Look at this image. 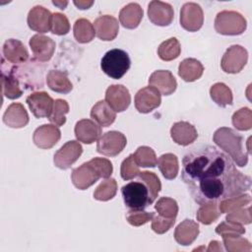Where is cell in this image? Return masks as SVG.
Returning <instances> with one entry per match:
<instances>
[{
    "label": "cell",
    "mask_w": 252,
    "mask_h": 252,
    "mask_svg": "<svg viewBox=\"0 0 252 252\" xmlns=\"http://www.w3.org/2000/svg\"><path fill=\"white\" fill-rule=\"evenodd\" d=\"M235 169L232 159L212 146L192 149L182 159L181 177L199 205L229 198V180Z\"/></svg>",
    "instance_id": "cell-1"
},
{
    "label": "cell",
    "mask_w": 252,
    "mask_h": 252,
    "mask_svg": "<svg viewBox=\"0 0 252 252\" xmlns=\"http://www.w3.org/2000/svg\"><path fill=\"white\" fill-rule=\"evenodd\" d=\"M213 140L223 150L238 166H245L248 162V152L243 148L244 139L233 129L220 127L214 133Z\"/></svg>",
    "instance_id": "cell-2"
},
{
    "label": "cell",
    "mask_w": 252,
    "mask_h": 252,
    "mask_svg": "<svg viewBox=\"0 0 252 252\" xmlns=\"http://www.w3.org/2000/svg\"><path fill=\"white\" fill-rule=\"evenodd\" d=\"M9 69L19 80L23 91L24 88L27 90L43 88V75L45 67L34 58L23 63V65L9 67Z\"/></svg>",
    "instance_id": "cell-3"
},
{
    "label": "cell",
    "mask_w": 252,
    "mask_h": 252,
    "mask_svg": "<svg viewBox=\"0 0 252 252\" xmlns=\"http://www.w3.org/2000/svg\"><path fill=\"white\" fill-rule=\"evenodd\" d=\"M121 194L125 206L130 210H144L154 203L147 184L140 179L122 186Z\"/></svg>",
    "instance_id": "cell-4"
},
{
    "label": "cell",
    "mask_w": 252,
    "mask_h": 252,
    "mask_svg": "<svg viewBox=\"0 0 252 252\" xmlns=\"http://www.w3.org/2000/svg\"><path fill=\"white\" fill-rule=\"evenodd\" d=\"M131 60L128 53L122 49L114 48L108 50L100 61V68L108 77L121 79L129 70Z\"/></svg>",
    "instance_id": "cell-5"
},
{
    "label": "cell",
    "mask_w": 252,
    "mask_h": 252,
    "mask_svg": "<svg viewBox=\"0 0 252 252\" xmlns=\"http://www.w3.org/2000/svg\"><path fill=\"white\" fill-rule=\"evenodd\" d=\"M247 28L246 19L236 11H221L215 19V30L223 35L242 34Z\"/></svg>",
    "instance_id": "cell-6"
},
{
    "label": "cell",
    "mask_w": 252,
    "mask_h": 252,
    "mask_svg": "<svg viewBox=\"0 0 252 252\" xmlns=\"http://www.w3.org/2000/svg\"><path fill=\"white\" fill-rule=\"evenodd\" d=\"M248 60L247 50L238 44L229 46L224 54L222 55L220 61V67L223 72L228 74L239 73Z\"/></svg>",
    "instance_id": "cell-7"
},
{
    "label": "cell",
    "mask_w": 252,
    "mask_h": 252,
    "mask_svg": "<svg viewBox=\"0 0 252 252\" xmlns=\"http://www.w3.org/2000/svg\"><path fill=\"white\" fill-rule=\"evenodd\" d=\"M127 139L124 134L118 131H108L97 140V153L106 157H116L125 148Z\"/></svg>",
    "instance_id": "cell-8"
},
{
    "label": "cell",
    "mask_w": 252,
    "mask_h": 252,
    "mask_svg": "<svg viewBox=\"0 0 252 252\" xmlns=\"http://www.w3.org/2000/svg\"><path fill=\"white\" fill-rule=\"evenodd\" d=\"M204 24V13L201 6L194 2L183 4L180 10V25L188 32L199 31Z\"/></svg>",
    "instance_id": "cell-9"
},
{
    "label": "cell",
    "mask_w": 252,
    "mask_h": 252,
    "mask_svg": "<svg viewBox=\"0 0 252 252\" xmlns=\"http://www.w3.org/2000/svg\"><path fill=\"white\" fill-rule=\"evenodd\" d=\"M101 178L99 172L91 160L83 163L79 167L73 169L71 179L76 188L79 190H86Z\"/></svg>",
    "instance_id": "cell-10"
},
{
    "label": "cell",
    "mask_w": 252,
    "mask_h": 252,
    "mask_svg": "<svg viewBox=\"0 0 252 252\" xmlns=\"http://www.w3.org/2000/svg\"><path fill=\"white\" fill-rule=\"evenodd\" d=\"M82 153L83 148L79 142L69 141L54 154V164L60 169H68L77 161Z\"/></svg>",
    "instance_id": "cell-11"
},
{
    "label": "cell",
    "mask_w": 252,
    "mask_h": 252,
    "mask_svg": "<svg viewBox=\"0 0 252 252\" xmlns=\"http://www.w3.org/2000/svg\"><path fill=\"white\" fill-rule=\"evenodd\" d=\"M134 102L140 113H149L160 105L161 94L156 88L148 86L137 92Z\"/></svg>",
    "instance_id": "cell-12"
},
{
    "label": "cell",
    "mask_w": 252,
    "mask_h": 252,
    "mask_svg": "<svg viewBox=\"0 0 252 252\" xmlns=\"http://www.w3.org/2000/svg\"><path fill=\"white\" fill-rule=\"evenodd\" d=\"M26 102L33 116L36 118H48L52 113L54 100L45 92H34L31 94L27 97Z\"/></svg>",
    "instance_id": "cell-13"
},
{
    "label": "cell",
    "mask_w": 252,
    "mask_h": 252,
    "mask_svg": "<svg viewBox=\"0 0 252 252\" xmlns=\"http://www.w3.org/2000/svg\"><path fill=\"white\" fill-rule=\"evenodd\" d=\"M53 14L43 6L37 5L32 7L28 14V26L31 30L39 33L51 31Z\"/></svg>",
    "instance_id": "cell-14"
},
{
    "label": "cell",
    "mask_w": 252,
    "mask_h": 252,
    "mask_svg": "<svg viewBox=\"0 0 252 252\" xmlns=\"http://www.w3.org/2000/svg\"><path fill=\"white\" fill-rule=\"evenodd\" d=\"M149 20L156 26L167 27L174 18V11L170 4L162 1H151L148 6Z\"/></svg>",
    "instance_id": "cell-15"
},
{
    "label": "cell",
    "mask_w": 252,
    "mask_h": 252,
    "mask_svg": "<svg viewBox=\"0 0 252 252\" xmlns=\"http://www.w3.org/2000/svg\"><path fill=\"white\" fill-rule=\"evenodd\" d=\"M105 101L115 112H122L129 107L131 95L123 85H111L106 89Z\"/></svg>",
    "instance_id": "cell-16"
},
{
    "label": "cell",
    "mask_w": 252,
    "mask_h": 252,
    "mask_svg": "<svg viewBox=\"0 0 252 252\" xmlns=\"http://www.w3.org/2000/svg\"><path fill=\"white\" fill-rule=\"evenodd\" d=\"M33 54V58L39 62H47L51 59L55 51V41L42 34H34L29 42Z\"/></svg>",
    "instance_id": "cell-17"
},
{
    "label": "cell",
    "mask_w": 252,
    "mask_h": 252,
    "mask_svg": "<svg viewBox=\"0 0 252 252\" xmlns=\"http://www.w3.org/2000/svg\"><path fill=\"white\" fill-rule=\"evenodd\" d=\"M61 138L59 128L52 124H43L35 129L32 135V141L36 147L43 150L51 149Z\"/></svg>",
    "instance_id": "cell-18"
},
{
    "label": "cell",
    "mask_w": 252,
    "mask_h": 252,
    "mask_svg": "<svg viewBox=\"0 0 252 252\" xmlns=\"http://www.w3.org/2000/svg\"><path fill=\"white\" fill-rule=\"evenodd\" d=\"M1 81H2V94L9 99L19 98L24 91L21 87L19 80L11 72L8 65L5 64L4 58L1 63Z\"/></svg>",
    "instance_id": "cell-19"
},
{
    "label": "cell",
    "mask_w": 252,
    "mask_h": 252,
    "mask_svg": "<svg viewBox=\"0 0 252 252\" xmlns=\"http://www.w3.org/2000/svg\"><path fill=\"white\" fill-rule=\"evenodd\" d=\"M94 28L96 36L104 41L113 40L119 32V24L117 19L110 15H103L95 19Z\"/></svg>",
    "instance_id": "cell-20"
},
{
    "label": "cell",
    "mask_w": 252,
    "mask_h": 252,
    "mask_svg": "<svg viewBox=\"0 0 252 252\" xmlns=\"http://www.w3.org/2000/svg\"><path fill=\"white\" fill-rule=\"evenodd\" d=\"M149 85L156 88L161 94L169 95L175 92L177 82L170 71L158 70L150 76Z\"/></svg>",
    "instance_id": "cell-21"
},
{
    "label": "cell",
    "mask_w": 252,
    "mask_h": 252,
    "mask_svg": "<svg viewBox=\"0 0 252 252\" xmlns=\"http://www.w3.org/2000/svg\"><path fill=\"white\" fill-rule=\"evenodd\" d=\"M2 52L3 58L15 65L23 64L29 59V51L19 39H7L3 44Z\"/></svg>",
    "instance_id": "cell-22"
},
{
    "label": "cell",
    "mask_w": 252,
    "mask_h": 252,
    "mask_svg": "<svg viewBox=\"0 0 252 252\" xmlns=\"http://www.w3.org/2000/svg\"><path fill=\"white\" fill-rule=\"evenodd\" d=\"M101 135L100 126L94 120L82 119L76 123L75 136L79 142L92 144L97 141Z\"/></svg>",
    "instance_id": "cell-23"
},
{
    "label": "cell",
    "mask_w": 252,
    "mask_h": 252,
    "mask_svg": "<svg viewBox=\"0 0 252 252\" xmlns=\"http://www.w3.org/2000/svg\"><path fill=\"white\" fill-rule=\"evenodd\" d=\"M170 136L174 143L180 146H188L197 139L198 132L191 123L179 121L171 126Z\"/></svg>",
    "instance_id": "cell-24"
},
{
    "label": "cell",
    "mask_w": 252,
    "mask_h": 252,
    "mask_svg": "<svg viewBox=\"0 0 252 252\" xmlns=\"http://www.w3.org/2000/svg\"><path fill=\"white\" fill-rule=\"evenodd\" d=\"M29 114L22 103H11L3 114V122L10 128H23L29 123Z\"/></svg>",
    "instance_id": "cell-25"
},
{
    "label": "cell",
    "mask_w": 252,
    "mask_h": 252,
    "mask_svg": "<svg viewBox=\"0 0 252 252\" xmlns=\"http://www.w3.org/2000/svg\"><path fill=\"white\" fill-rule=\"evenodd\" d=\"M199 235V224L192 220H184L175 228L174 239L182 245L188 246L192 244Z\"/></svg>",
    "instance_id": "cell-26"
},
{
    "label": "cell",
    "mask_w": 252,
    "mask_h": 252,
    "mask_svg": "<svg viewBox=\"0 0 252 252\" xmlns=\"http://www.w3.org/2000/svg\"><path fill=\"white\" fill-rule=\"evenodd\" d=\"M143 15L144 11L138 3H129L120 10L119 22L124 28L134 30L140 25Z\"/></svg>",
    "instance_id": "cell-27"
},
{
    "label": "cell",
    "mask_w": 252,
    "mask_h": 252,
    "mask_svg": "<svg viewBox=\"0 0 252 252\" xmlns=\"http://www.w3.org/2000/svg\"><path fill=\"white\" fill-rule=\"evenodd\" d=\"M204 72V66L195 58H186L178 66V75L185 82H194L200 79Z\"/></svg>",
    "instance_id": "cell-28"
},
{
    "label": "cell",
    "mask_w": 252,
    "mask_h": 252,
    "mask_svg": "<svg viewBox=\"0 0 252 252\" xmlns=\"http://www.w3.org/2000/svg\"><path fill=\"white\" fill-rule=\"evenodd\" d=\"M91 117L99 126L108 127L115 121L116 112L105 100H99L93 106L91 110Z\"/></svg>",
    "instance_id": "cell-29"
},
{
    "label": "cell",
    "mask_w": 252,
    "mask_h": 252,
    "mask_svg": "<svg viewBox=\"0 0 252 252\" xmlns=\"http://www.w3.org/2000/svg\"><path fill=\"white\" fill-rule=\"evenodd\" d=\"M46 83L51 91L59 94H68L73 89V85L67 73L59 70L49 71L46 76Z\"/></svg>",
    "instance_id": "cell-30"
},
{
    "label": "cell",
    "mask_w": 252,
    "mask_h": 252,
    "mask_svg": "<svg viewBox=\"0 0 252 252\" xmlns=\"http://www.w3.org/2000/svg\"><path fill=\"white\" fill-rule=\"evenodd\" d=\"M157 164L162 176L165 179L172 180L177 176L179 165H178V158L175 155L170 153L161 155L158 158Z\"/></svg>",
    "instance_id": "cell-31"
},
{
    "label": "cell",
    "mask_w": 252,
    "mask_h": 252,
    "mask_svg": "<svg viewBox=\"0 0 252 252\" xmlns=\"http://www.w3.org/2000/svg\"><path fill=\"white\" fill-rule=\"evenodd\" d=\"M73 32L76 40L80 43L91 42L95 35L94 25L89 20L84 18L78 19L75 22Z\"/></svg>",
    "instance_id": "cell-32"
},
{
    "label": "cell",
    "mask_w": 252,
    "mask_h": 252,
    "mask_svg": "<svg viewBox=\"0 0 252 252\" xmlns=\"http://www.w3.org/2000/svg\"><path fill=\"white\" fill-rule=\"evenodd\" d=\"M211 98L220 107L231 105L233 96L231 90L223 83H216L210 89Z\"/></svg>",
    "instance_id": "cell-33"
},
{
    "label": "cell",
    "mask_w": 252,
    "mask_h": 252,
    "mask_svg": "<svg viewBox=\"0 0 252 252\" xmlns=\"http://www.w3.org/2000/svg\"><path fill=\"white\" fill-rule=\"evenodd\" d=\"M181 53V45L176 37H170L162 41L158 48V55L163 61L176 59Z\"/></svg>",
    "instance_id": "cell-34"
},
{
    "label": "cell",
    "mask_w": 252,
    "mask_h": 252,
    "mask_svg": "<svg viewBox=\"0 0 252 252\" xmlns=\"http://www.w3.org/2000/svg\"><path fill=\"white\" fill-rule=\"evenodd\" d=\"M220 216L218 202H210L201 205V208L197 211V220L203 224H211L216 221Z\"/></svg>",
    "instance_id": "cell-35"
},
{
    "label": "cell",
    "mask_w": 252,
    "mask_h": 252,
    "mask_svg": "<svg viewBox=\"0 0 252 252\" xmlns=\"http://www.w3.org/2000/svg\"><path fill=\"white\" fill-rule=\"evenodd\" d=\"M251 203V197L248 194H240L230 198L223 199L219 203V210L220 214H227L236 209L248 206Z\"/></svg>",
    "instance_id": "cell-36"
},
{
    "label": "cell",
    "mask_w": 252,
    "mask_h": 252,
    "mask_svg": "<svg viewBox=\"0 0 252 252\" xmlns=\"http://www.w3.org/2000/svg\"><path fill=\"white\" fill-rule=\"evenodd\" d=\"M221 237L225 249L229 252H249L252 250L250 241L241 235H223Z\"/></svg>",
    "instance_id": "cell-37"
},
{
    "label": "cell",
    "mask_w": 252,
    "mask_h": 252,
    "mask_svg": "<svg viewBox=\"0 0 252 252\" xmlns=\"http://www.w3.org/2000/svg\"><path fill=\"white\" fill-rule=\"evenodd\" d=\"M117 192V182L113 178H105L94 190V198L97 201L111 200Z\"/></svg>",
    "instance_id": "cell-38"
},
{
    "label": "cell",
    "mask_w": 252,
    "mask_h": 252,
    "mask_svg": "<svg viewBox=\"0 0 252 252\" xmlns=\"http://www.w3.org/2000/svg\"><path fill=\"white\" fill-rule=\"evenodd\" d=\"M135 161L142 167H155L158 162V158L155 151L147 146L139 147L133 154Z\"/></svg>",
    "instance_id": "cell-39"
},
{
    "label": "cell",
    "mask_w": 252,
    "mask_h": 252,
    "mask_svg": "<svg viewBox=\"0 0 252 252\" xmlns=\"http://www.w3.org/2000/svg\"><path fill=\"white\" fill-rule=\"evenodd\" d=\"M158 214L167 219H176L178 214L177 202L169 197H161L155 205Z\"/></svg>",
    "instance_id": "cell-40"
},
{
    "label": "cell",
    "mask_w": 252,
    "mask_h": 252,
    "mask_svg": "<svg viewBox=\"0 0 252 252\" xmlns=\"http://www.w3.org/2000/svg\"><path fill=\"white\" fill-rule=\"evenodd\" d=\"M69 112V104L66 100L58 98L54 100L51 115L48 117L49 121L55 126H63L66 122V114Z\"/></svg>",
    "instance_id": "cell-41"
},
{
    "label": "cell",
    "mask_w": 252,
    "mask_h": 252,
    "mask_svg": "<svg viewBox=\"0 0 252 252\" xmlns=\"http://www.w3.org/2000/svg\"><path fill=\"white\" fill-rule=\"evenodd\" d=\"M232 124L239 131H247L252 127V111L248 107H242L232 115Z\"/></svg>",
    "instance_id": "cell-42"
},
{
    "label": "cell",
    "mask_w": 252,
    "mask_h": 252,
    "mask_svg": "<svg viewBox=\"0 0 252 252\" xmlns=\"http://www.w3.org/2000/svg\"><path fill=\"white\" fill-rule=\"evenodd\" d=\"M137 178L144 181L147 184L151 193L152 200L155 201L161 189V183L158 175L155 172L142 171L137 175Z\"/></svg>",
    "instance_id": "cell-43"
},
{
    "label": "cell",
    "mask_w": 252,
    "mask_h": 252,
    "mask_svg": "<svg viewBox=\"0 0 252 252\" xmlns=\"http://www.w3.org/2000/svg\"><path fill=\"white\" fill-rule=\"evenodd\" d=\"M141 171L139 169V165L135 161L133 154L129 155L121 163L120 175H121L122 179L123 180H131V179L137 177V175Z\"/></svg>",
    "instance_id": "cell-44"
},
{
    "label": "cell",
    "mask_w": 252,
    "mask_h": 252,
    "mask_svg": "<svg viewBox=\"0 0 252 252\" xmlns=\"http://www.w3.org/2000/svg\"><path fill=\"white\" fill-rule=\"evenodd\" d=\"M155 213L145 212L143 210H131L126 215L127 221L133 226H141L152 220Z\"/></svg>",
    "instance_id": "cell-45"
},
{
    "label": "cell",
    "mask_w": 252,
    "mask_h": 252,
    "mask_svg": "<svg viewBox=\"0 0 252 252\" xmlns=\"http://www.w3.org/2000/svg\"><path fill=\"white\" fill-rule=\"evenodd\" d=\"M225 220L239 224H249L251 222L250 205L227 213Z\"/></svg>",
    "instance_id": "cell-46"
},
{
    "label": "cell",
    "mask_w": 252,
    "mask_h": 252,
    "mask_svg": "<svg viewBox=\"0 0 252 252\" xmlns=\"http://www.w3.org/2000/svg\"><path fill=\"white\" fill-rule=\"evenodd\" d=\"M70 31V24L67 17L61 13H54L52 18L51 32L57 35H65Z\"/></svg>",
    "instance_id": "cell-47"
},
{
    "label": "cell",
    "mask_w": 252,
    "mask_h": 252,
    "mask_svg": "<svg viewBox=\"0 0 252 252\" xmlns=\"http://www.w3.org/2000/svg\"><path fill=\"white\" fill-rule=\"evenodd\" d=\"M216 233L220 236L223 235H242L245 233V228L242 224L230 221H222L216 227Z\"/></svg>",
    "instance_id": "cell-48"
},
{
    "label": "cell",
    "mask_w": 252,
    "mask_h": 252,
    "mask_svg": "<svg viewBox=\"0 0 252 252\" xmlns=\"http://www.w3.org/2000/svg\"><path fill=\"white\" fill-rule=\"evenodd\" d=\"M175 219H167L159 215L154 216L152 219V229L158 234H163L173 226Z\"/></svg>",
    "instance_id": "cell-49"
},
{
    "label": "cell",
    "mask_w": 252,
    "mask_h": 252,
    "mask_svg": "<svg viewBox=\"0 0 252 252\" xmlns=\"http://www.w3.org/2000/svg\"><path fill=\"white\" fill-rule=\"evenodd\" d=\"M91 162L95 166L101 178H104V179L109 178L110 175L112 174L113 167L109 159L104 158H94L91 159Z\"/></svg>",
    "instance_id": "cell-50"
},
{
    "label": "cell",
    "mask_w": 252,
    "mask_h": 252,
    "mask_svg": "<svg viewBox=\"0 0 252 252\" xmlns=\"http://www.w3.org/2000/svg\"><path fill=\"white\" fill-rule=\"evenodd\" d=\"M74 4L78 7V9L86 10L94 4V1H74Z\"/></svg>",
    "instance_id": "cell-51"
},
{
    "label": "cell",
    "mask_w": 252,
    "mask_h": 252,
    "mask_svg": "<svg viewBox=\"0 0 252 252\" xmlns=\"http://www.w3.org/2000/svg\"><path fill=\"white\" fill-rule=\"evenodd\" d=\"M221 243L220 241H217V240H213L210 242V245L207 249V251H222V247L220 245Z\"/></svg>",
    "instance_id": "cell-52"
},
{
    "label": "cell",
    "mask_w": 252,
    "mask_h": 252,
    "mask_svg": "<svg viewBox=\"0 0 252 252\" xmlns=\"http://www.w3.org/2000/svg\"><path fill=\"white\" fill-rule=\"evenodd\" d=\"M52 3H53L55 6H57L58 8L62 9V10L65 9L66 6L68 5V2H67V1H64V2H63V1H53Z\"/></svg>",
    "instance_id": "cell-53"
}]
</instances>
